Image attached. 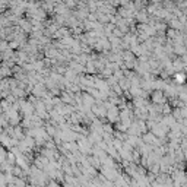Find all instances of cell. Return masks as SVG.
I'll list each match as a JSON object with an SVG mask.
<instances>
[{
  "label": "cell",
  "instance_id": "1",
  "mask_svg": "<svg viewBox=\"0 0 187 187\" xmlns=\"http://www.w3.org/2000/svg\"><path fill=\"white\" fill-rule=\"evenodd\" d=\"M18 25L22 28V31H27V32H28V31H31V28H32V27H31V24H29L27 19H19V21H18Z\"/></svg>",
  "mask_w": 187,
  "mask_h": 187
},
{
  "label": "cell",
  "instance_id": "2",
  "mask_svg": "<svg viewBox=\"0 0 187 187\" xmlns=\"http://www.w3.org/2000/svg\"><path fill=\"white\" fill-rule=\"evenodd\" d=\"M3 132H5V129H3V127H2V126H0V135H2V133H3Z\"/></svg>",
  "mask_w": 187,
  "mask_h": 187
}]
</instances>
